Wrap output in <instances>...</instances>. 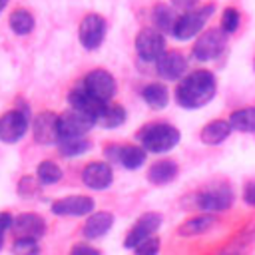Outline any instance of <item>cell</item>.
I'll return each mask as SVG.
<instances>
[{"mask_svg": "<svg viewBox=\"0 0 255 255\" xmlns=\"http://www.w3.org/2000/svg\"><path fill=\"white\" fill-rule=\"evenodd\" d=\"M12 231L16 237H32L42 239L46 233V221L38 213H20L12 221Z\"/></svg>", "mask_w": 255, "mask_h": 255, "instance_id": "obj_17", "label": "cell"}, {"mask_svg": "<svg viewBox=\"0 0 255 255\" xmlns=\"http://www.w3.org/2000/svg\"><path fill=\"white\" fill-rule=\"evenodd\" d=\"M243 201L249 207H255V179H249L243 185Z\"/></svg>", "mask_w": 255, "mask_h": 255, "instance_id": "obj_34", "label": "cell"}, {"mask_svg": "<svg viewBox=\"0 0 255 255\" xmlns=\"http://www.w3.org/2000/svg\"><path fill=\"white\" fill-rule=\"evenodd\" d=\"M231 126H229V120H211L209 124H205L199 131V139L201 143L205 145H219L223 143L229 133H231Z\"/></svg>", "mask_w": 255, "mask_h": 255, "instance_id": "obj_22", "label": "cell"}, {"mask_svg": "<svg viewBox=\"0 0 255 255\" xmlns=\"http://www.w3.org/2000/svg\"><path fill=\"white\" fill-rule=\"evenodd\" d=\"M104 155L108 161L120 163L126 169H137L143 165L147 151L141 145H118V143H110L104 149Z\"/></svg>", "mask_w": 255, "mask_h": 255, "instance_id": "obj_9", "label": "cell"}, {"mask_svg": "<svg viewBox=\"0 0 255 255\" xmlns=\"http://www.w3.org/2000/svg\"><path fill=\"white\" fill-rule=\"evenodd\" d=\"M96 207L94 199L90 195H66L52 203V213L60 217H82L92 213Z\"/></svg>", "mask_w": 255, "mask_h": 255, "instance_id": "obj_13", "label": "cell"}, {"mask_svg": "<svg viewBox=\"0 0 255 255\" xmlns=\"http://www.w3.org/2000/svg\"><path fill=\"white\" fill-rule=\"evenodd\" d=\"M229 126L241 133H255V106L239 108L229 116Z\"/></svg>", "mask_w": 255, "mask_h": 255, "instance_id": "obj_24", "label": "cell"}, {"mask_svg": "<svg viewBox=\"0 0 255 255\" xmlns=\"http://www.w3.org/2000/svg\"><path fill=\"white\" fill-rule=\"evenodd\" d=\"M94 126H96L94 118H90L84 112H78L74 108H70L68 112L58 116L60 137H84Z\"/></svg>", "mask_w": 255, "mask_h": 255, "instance_id": "obj_8", "label": "cell"}, {"mask_svg": "<svg viewBox=\"0 0 255 255\" xmlns=\"http://www.w3.org/2000/svg\"><path fill=\"white\" fill-rule=\"evenodd\" d=\"M217 225V215L215 213H199L193 215L189 219H185L183 223H179L177 227V235L181 237H195V235H203L209 229H213Z\"/></svg>", "mask_w": 255, "mask_h": 255, "instance_id": "obj_20", "label": "cell"}, {"mask_svg": "<svg viewBox=\"0 0 255 255\" xmlns=\"http://www.w3.org/2000/svg\"><path fill=\"white\" fill-rule=\"evenodd\" d=\"M30 128L28 112L24 110H8L0 116V139L4 143L20 141Z\"/></svg>", "mask_w": 255, "mask_h": 255, "instance_id": "obj_5", "label": "cell"}, {"mask_svg": "<svg viewBox=\"0 0 255 255\" xmlns=\"http://www.w3.org/2000/svg\"><path fill=\"white\" fill-rule=\"evenodd\" d=\"M82 86H84L94 98H98V100L104 102V104L112 102L114 96H116V92H118V86H116L114 76H112L110 72L102 70V68L88 72L86 78H84V82H82Z\"/></svg>", "mask_w": 255, "mask_h": 255, "instance_id": "obj_7", "label": "cell"}, {"mask_svg": "<svg viewBox=\"0 0 255 255\" xmlns=\"http://www.w3.org/2000/svg\"><path fill=\"white\" fill-rule=\"evenodd\" d=\"M177 173H179V165L173 159H159L149 165L147 181L153 185H167L177 177Z\"/></svg>", "mask_w": 255, "mask_h": 255, "instance_id": "obj_21", "label": "cell"}, {"mask_svg": "<svg viewBox=\"0 0 255 255\" xmlns=\"http://www.w3.org/2000/svg\"><path fill=\"white\" fill-rule=\"evenodd\" d=\"M82 181L86 187L102 191L108 189L114 181V171L108 161H92L82 169Z\"/></svg>", "mask_w": 255, "mask_h": 255, "instance_id": "obj_15", "label": "cell"}, {"mask_svg": "<svg viewBox=\"0 0 255 255\" xmlns=\"http://www.w3.org/2000/svg\"><path fill=\"white\" fill-rule=\"evenodd\" d=\"M233 199L235 195L227 183H215L209 185L207 189L195 191L189 197V205L191 209H199L205 213H221L233 205Z\"/></svg>", "mask_w": 255, "mask_h": 255, "instance_id": "obj_3", "label": "cell"}, {"mask_svg": "<svg viewBox=\"0 0 255 255\" xmlns=\"http://www.w3.org/2000/svg\"><path fill=\"white\" fill-rule=\"evenodd\" d=\"M237 26H239V12L235 8H225L221 16V30L225 34H231L237 30Z\"/></svg>", "mask_w": 255, "mask_h": 255, "instance_id": "obj_32", "label": "cell"}, {"mask_svg": "<svg viewBox=\"0 0 255 255\" xmlns=\"http://www.w3.org/2000/svg\"><path fill=\"white\" fill-rule=\"evenodd\" d=\"M34 16L26 10V8H18V10H14L12 14H10V28H12V32L14 34H18V36H26V34H30L32 30H34Z\"/></svg>", "mask_w": 255, "mask_h": 255, "instance_id": "obj_26", "label": "cell"}, {"mask_svg": "<svg viewBox=\"0 0 255 255\" xmlns=\"http://www.w3.org/2000/svg\"><path fill=\"white\" fill-rule=\"evenodd\" d=\"M217 82L215 76L207 70H195L187 74L175 88V100L181 108L197 110L209 104L215 96Z\"/></svg>", "mask_w": 255, "mask_h": 255, "instance_id": "obj_1", "label": "cell"}, {"mask_svg": "<svg viewBox=\"0 0 255 255\" xmlns=\"http://www.w3.org/2000/svg\"><path fill=\"white\" fill-rule=\"evenodd\" d=\"M163 223V215L157 211H145L143 215H139L133 223V227L128 231L126 239H124V247L126 249H133L137 243H141L143 239L155 235V231L161 227Z\"/></svg>", "mask_w": 255, "mask_h": 255, "instance_id": "obj_6", "label": "cell"}, {"mask_svg": "<svg viewBox=\"0 0 255 255\" xmlns=\"http://www.w3.org/2000/svg\"><path fill=\"white\" fill-rule=\"evenodd\" d=\"M227 255H237V253H227Z\"/></svg>", "mask_w": 255, "mask_h": 255, "instance_id": "obj_38", "label": "cell"}, {"mask_svg": "<svg viewBox=\"0 0 255 255\" xmlns=\"http://www.w3.org/2000/svg\"><path fill=\"white\" fill-rule=\"evenodd\" d=\"M106 36V20L100 14H86L78 28L80 44L86 50H96L104 42Z\"/></svg>", "mask_w": 255, "mask_h": 255, "instance_id": "obj_10", "label": "cell"}, {"mask_svg": "<svg viewBox=\"0 0 255 255\" xmlns=\"http://www.w3.org/2000/svg\"><path fill=\"white\" fill-rule=\"evenodd\" d=\"M32 135L34 141L40 145H54L60 139L58 131V114L54 112H40L32 122Z\"/></svg>", "mask_w": 255, "mask_h": 255, "instance_id": "obj_12", "label": "cell"}, {"mask_svg": "<svg viewBox=\"0 0 255 255\" xmlns=\"http://www.w3.org/2000/svg\"><path fill=\"white\" fill-rule=\"evenodd\" d=\"M12 221H14L12 213H8V211H0V249L4 247V235H6V231L12 229Z\"/></svg>", "mask_w": 255, "mask_h": 255, "instance_id": "obj_33", "label": "cell"}, {"mask_svg": "<svg viewBox=\"0 0 255 255\" xmlns=\"http://www.w3.org/2000/svg\"><path fill=\"white\" fill-rule=\"evenodd\" d=\"M159 247H161L159 239H157L155 235H151V237L143 239L141 243H137V245L133 247V253H135V255H157V253H159Z\"/></svg>", "mask_w": 255, "mask_h": 255, "instance_id": "obj_31", "label": "cell"}, {"mask_svg": "<svg viewBox=\"0 0 255 255\" xmlns=\"http://www.w3.org/2000/svg\"><path fill=\"white\" fill-rule=\"evenodd\" d=\"M155 70L163 80L175 82V80L183 78V74L187 70V60L183 58L181 52H163L155 60Z\"/></svg>", "mask_w": 255, "mask_h": 255, "instance_id": "obj_16", "label": "cell"}, {"mask_svg": "<svg viewBox=\"0 0 255 255\" xmlns=\"http://www.w3.org/2000/svg\"><path fill=\"white\" fill-rule=\"evenodd\" d=\"M12 255H40L38 239L32 237H16L12 243Z\"/></svg>", "mask_w": 255, "mask_h": 255, "instance_id": "obj_30", "label": "cell"}, {"mask_svg": "<svg viewBox=\"0 0 255 255\" xmlns=\"http://www.w3.org/2000/svg\"><path fill=\"white\" fill-rule=\"evenodd\" d=\"M56 145H58L60 153L66 157H76L90 149V141L86 137H60Z\"/></svg>", "mask_w": 255, "mask_h": 255, "instance_id": "obj_27", "label": "cell"}, {"mask_svg": "<svg viewBox=\"0 0 255 255\" xmlns=\"http://www.w3.org/2000/svg\"><path fill=\"white\" fill-rule=\"evenodd\" d=\"M171 4H173L175 8H181V10H189L191 6H195V4H197V0H171Z\"/></svg>", "mask_w": 255, "mask_h": 255, "instance_id": "obj_36", "label": "cell"}, {"mask_svg": "<svg viewBox=\"0 0 255 255\" xmlns=\"http://www.w3.org/2000/svg\"><path fill=\"white\" fill-rule=\"evenodd\" d=\"M126 122V110L120 104H104V108L100 110L98 118H96V126L104 128V129H116Z\"/></svg>", "mask_w": 255, "mask_h": 255, "instance_id": "obj_23", "label": "cell"}, {"mask_svg": "<svg viewBox=\"0 0 255 255\" xmlns=\"http://www.w3.org/2000/svg\"><path fill=\"white\" fill-rule=\"evenodd\" d=\"M114 227V215L110 211H92L82 227L86 239H100Z\"/></svg>", "mask_w": 255, "mask_h": 255, "instance_id": "obj_19", "label": "cell"}, {"mask_svg": "<svg viewBox=\"0 0 255 255\" xmlns=\"http://www.w3.org/2000/svg\"><path fill=\"white\" fill-rule=\"evenodd\" d=\"M135 139L139 141V145L145 151L165 153L179 143L181 133L175 126H171L167 122H151V124H145L137 129Z\"/></svg>", "mask_w": 255, "mask_h": 255, "instance_id": "obj_2", "label": "cell"}, {"mask_svg": "<svg viewBox=\"0 0 255 255\" xmlns=\"http://www.w3.org/2000/svg\"><path fill=\"white\" fill-rule=\"evenodd\" d=\"M225 48V32L223 30H207L193 44V56L199 62H207L217 58Z\"/></svg>", "mask_w": 255, "mask_h": 255, "instance_id": "obj_14", "label": "cell"}, {"mask_svg": "<svg viewBox=\"0 0 255 255\" xmlns=\"http://www.w3.org/2000/svg\"><path fill=\"white\" fill-rule=\"evenodd\" d=\"M213 8H215L213 4H207V6L185 10L181 16H177L171 34L177 40H189V38H193L203 28V24L207 22V18L213 14Z\"/></svg>", "mask_w": 255, "mask_h": 255, "instance_id": "obj_4", "label": "cell"}, {"mask_svg": "<svg viewBox=\"0 0 255 255\" xmlns=\"http://www.w3.org/2000/svg\"><path fill=\"white\" fill-rule=\"evenodd\" d=\"M70 255H102V253H100V249H96V247H92L88 243H76L72 247Z\"/></svg>", "mask_w": 255, "mask_h": 255, "instance_id": "obj_35", "label": "cell"}, {"mask_svg": "<svg viewBox=\"0 0 255 255\" xmlns=\"http://www.w3.org/2000/svg\"><path fill=\"white\" fill-rule=\"evenodd\" d=\"M68 104H70V108H74V110H78V112H84L86 116L94 118V122H96L100 110L104 108V102H100L98 98H94L84 86H78V88L70 90V94H68Z\"/></svg>", "mask_w": 255, "mask_h": 255, "instance_id": "obj_18", "label": "cell"}, {"mask_svg": "<svg viewBox=\"0 0 255 255\" xmlns=\"http://www.w3.org/2000/svg\"><path fill=\"white\" fill-rule=\"evenodd\" d=\"M135 52L145 62H155L165 52V40L161 32L153 28H143L135 36Z\"/></svg>", "mask_w": 255, "mask_h": 255, "instance_id": "obj_11", "label": "cell"}, {"mask_svg": "<svg viewBox=\"0 0 255 255\" xmlns=\"http://www.w3.org/2000/svg\"><path fill=\"white\" fill-rule=\"evenodd\" d=\"M141 98L145 100V104L149 108H155V110H161L167 106L169 102V92L163 84H147L143 90H141Z\"/></svg>", "mask_w": 255, "mask_h": 255, "instance_id": "obj_25", "label": "cell"}, {"mask_svg": "<svg viewBox=\"0 0 255 255\" xmlns=\"http://www.w3.org/2000/svg\"><path fill=\"white\" fill-rule=\"evenodd\" d=\"M62 175H64L62 167L56 161H50V159L38 163V167H36V177H38V181L42 185H54V183H58L62 179Z\"/></svg>", "mask_w": 255, "mask_h": 255, "instance_id": "obj_28", "label": "cell"}, {"mask_svg": "<svg viewBox=\"0 0 255 255\" xmlns=\"http://www.w3.org/2000/svg\"><path fill=\"white\" fill-rule=\"evenodd\" d=\"M8 2H10V0H0V14H2V10L6 8V4H8Z\"/></svg>", "mask_w": 255, "mask_h": 255, "instance_id": "obj_37", "label": "cell"}, {"mask_svg": "<svg viewBox=\"0 0 255 255\" xmlns=\"http://www.w3.org/2000/svg\"><path fill=\"white\" fill-rule=\"evenodd\" d=\"M151 18H153V24H155L161 32H169V34H171V30H173L175 20H177L173 8L167 6V4H157V6L153 8Z\"/></svg>", "mask_w": 255, "mask_h": 255, "instance_id": "obj_29", "label": "cell"}]
</instances>
